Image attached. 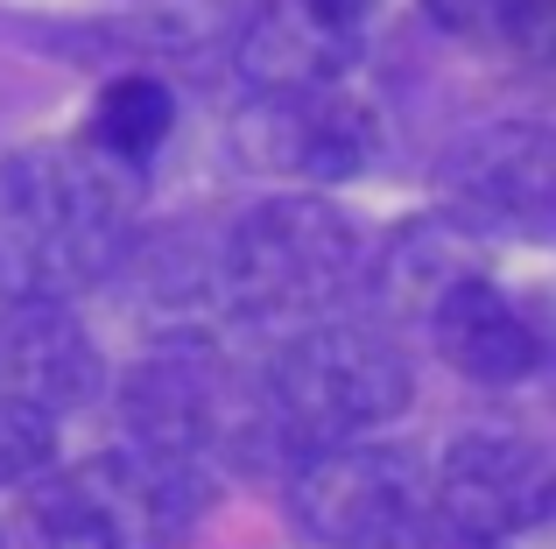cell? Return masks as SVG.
Listing matches in <instances>:
<instances>
[{"label": "cell", "instance_id": "cell-1", "mask_svg": "<svg viewBox=\"0 0 556 549\" xmlns=\"http://www.w3.org/2000/svg\"><path fill=\"white\" fill-rule=\"evenodd\" d=\"M141 169L92 141H36L0 155V303L78 296L135 247Z\"/></svg>", "mask_w": 556, "mask_h": 549}, {"label": "cell", "instance_id": "cell-2", "mask_svg": "<svg viewBox=\"0 0 556 549\" xmlns=\"http://www.w3.org/2000/svg\"><path fill=\"white\" fill-rule=\"evenodd\" d=\"M121 423L127 451H141L149 465L177 472V480L212 494V472L226 458H261L275 451L282 423L268 409V387L240 395L232 367L212 353L204 331H169L127 367L121 381Z\"/></svg>", "mask_w": 556, "mask_h": 549}, {"label": "cell", "instance_id": "cell-3", "mask_svg": "<svg viewBox=\"0 0 556 549\" xmlns=\"http://www.w3.org/2000/svg\"><path fill=\"white\" fill-rule=\"evenodd\" d=\"M367 240L325 197H268L212 233L218 310L247 324H303L325 317L367 282Z\"/></svg>", "mask_w": 556, "mask_h": 549}, {"label": "cell", "instance_id": "cell-4", "mask_svg": "<svg viewBox=\"0 0 556 549\" xmlns=\"http://www.w3.org/2000/svg\"><path fill=\"white\" fill-rule=\"evenodd\" d=\"M268 409L282 437L296 444H345L388 430L416 395V367L394 345V331L359 324V317H303L282 345H275L268 373Z\"/></svg>", "mask_w": 556, "mask_h": 549}, {"label": "cell", "instance_id": "cell-5", "mask_svg": "<svg viewBox=\"0 0 556 549\" xmlns=\"http://www.w3.org/2000/svg\"><path fill=\"white\" fill-rule=\"evenodd\" d=\"M289 522L317 549L430 542V465L408 444H311L289 472Z\"/></svg>", "mask_w": 556, "mask_h": 549}, {"label": "cell", "instance_id": "cell-6", "mask_svg": "<svg viewBox=\"0 0 556 549\" xmlns=\"http://www.w3.org/2000/svg\"><path fill=\"white\" fill-rule=\"evenodd\" d=\"M198 508L204 486L149 465L141 451H99L28 494L22 536L28 549H169Z\"/></svg>", "mask_w": 556, "mask_h": 549}, {"label": "cell", "instance_id": "cell-7", "mask_svg": "<svg viewBox=\"0 0 556 549\" xmlns=\"http://www.w3.org/2000/svg\"><path fill=\"white\" fill-rule=\"evenodd\" d=\"M556 514V458L507 430H465L430 472V542L501 549Z\"/></svg>", "mask_w": 556, "mask_h": 549}, {"label": "cell", "instance_id": "cell-8", "mask_svg": "<svg viewBox=\"0 0 556 549\" xmlns=\"http://www.w3.org/2000/svg\"><path fill=\"white\" fill-rule=\"evenodd\" d=\"M232 149L247 169L282 183H353L380 155V120L345 85H303V92H254L232 113Z\"/></svg>", "mask_w": 556, "mask_h": 549}, {"label": "cell", "instance_id": "cell-9", "mask_svg": "<svg viewBox=\"0 0 556 549\" xmlns=\"http://www.w3.org/2000/svg\"><path fill=\"white\" fill-rule=\"evenodd\" d=\"M444 197L451 219L472 233H556V120H493L451 141L444 155Z\"/></svg>", "mask_w": 556, "mask_h": 549}, {"label": "cell", "instance_id": "cell-10", "mask_svg": "<svg viewBox=\"0 0 556 549\" xmlns=\"http://www.w3.org/2000/svg\"><path fill=\"white\" fill-rule=\"evenodd\" d=\"M0 387L36 401V409H50V416L99 401L106 353L85 331V317H71V296L8 303V317H0Z\"/></svg>", "mask_w": 556, "mask_h": 549}, {"label": "cell", "instance_id": "cell-11", "mask_svg": "<svg viewBox=\"0 0 556 549\" xmlns=\"http://www.w3.org/2000/svg\"><path fill=\"white\" fill-rule=\"evenodd\" d=\"M422 331H430L437 353H444L465 381H479V387L529 381V373L543 367V353H549L543 331H535V317L521 310V303L507 296L486 268L458 274V282L422 310Z\"/></svg>", "mask_w": 556, "mask_h": 549}, {"label": "cell", "instance_id": "cell-12", "mask_svg": "<svg viewBox=\"0 0 556 549\" xmlns=\"http://www.w3.org/2000/svg\"><path fill=\"white\" fill-rule=\"evenodd\" d=\"M367 28L317 0H261V14L240 36V71L254 92H303V85H339L359 56Z\"/></svg>", "mask_w": 556, "mask_h": 549}, {"label": "cell", "instance_id": "cell-13", "mask_svg": "<svg viewBox=\"0 0 556 549\" xmlns=\"http://www.w3.org/2000/svg\"><path fill=\"white\" fill-rule=\"evenodd\" d=\"M472 268H486L479 261V233L465 219H451V212H430V219H408L380 240V254L367 261V282L394 317H416L422 324V310Z\"/></svg>", "mask_w": 556, "mask_h": 549}, {"label": "cell", "instance_id": "cell-14", "mask_svg": "<svg viewBox=\"0 0 556 549\" xmlns=\"http://www.w3.org/2000/svg\"><path fill=\"white\" fill-rule=\"evenodd\" d=\"M169 127H177V92H169L163 78H113L92 106L85 141H92L99 155H113V163H127V169H149L155 155H163Z\"/></svg>", "mask_w": 556, "mask_h": 549}, {"label": "cell", "instance_id": "cell-15", "mask_svg": "<svg viewBox=\"0 0 556 549\" xmlns=\"http://www.w3.org/2000/svg\"><path fill=\"white\" fill-rule=\"evenodd\" d=\"M422 14L444 36L493 42V50L556 64V0H422Z\"/></svg>", "mask_w": 556, "mask_h": 549}, {"label": "cell", "instance_id": "cell-16", "mask_svg": "<svg viewBox=\"0 0 556 549\" xmlns=\"http://www.w3.org/2000/svg\"><path fill=\"white\" fill-rule=\"evenodd\" d=\"M50 458H56V416L0 387V486L42 480Z\"/></svg>", "mask_w": 556, "mask_h": 549}, {"label": "cell", "instance_id": "cell-17", "mask_svg": "<svg viewBox=\"0 0 556 549\" xmlns=\"http://www.w3.org/2000/svg\"><path fill=\"white\" fill-rule=\"evenodd\" d=\"M317 8H331V14H345V22H359V28H367L380 0H317Z\"/></svg>", "mask_w": 556, "mask_h": 549}, {"label": "cell", "instance_id": "cell-18", "mask_svg": "<svg viewBox=\"0 0 556 549\" xmlns=\"http://www.w3.org/2000/svg\"><path fill=\"white\" fill-rule=\"evenodd\" d=\"M0 549H8V536H0Z\"/></svg>", "mask_w": 556, "mask_h": 549}]
</instances>
